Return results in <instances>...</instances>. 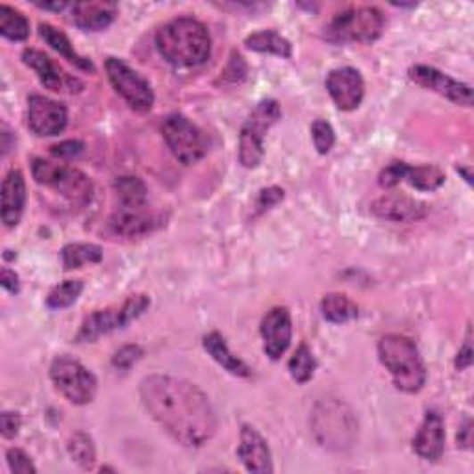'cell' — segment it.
Here are the masks:
<instances>
[{"label": "cell", "instance_id": "cell-11", "mask_svg": "<svg viewBox=\"0 0 474 474\" xmlns=\"http://www.w3.org/2000/svg\"><path fill=\"white\" fill-rule=\"evenodd\" d=\"M408 77L417 86L441 94V97L448 99L450 102L467 108L472 106V87L465 82H460L453 77L441 73V70L436 67L413 65L408 70Z\"/></svg>", "mask_w": 474, "mask_h": 474}, {"label": "cell", "instance_id": "cell-28", "mask_svg": "<svg viewBox=\"0 0 474 474\" xmlns=\"http://www.w3.org/2000/svg\"><path fill=\"white\" fill-rule=\"evenodd\" d=\"M61 262L65 271L80 269L86 264H101L102 249L94 243H69L61 249Z\"/></svg>", "mask_w": 474, "mask_h": 474}, {"label": "cell", "instance_id": "cell-7", "mask_svg": "<svg viewBox=\"0 0 474 474\" xmlns=\"http://www.w3.org/2000/svg\"><path fill=\"white\" fill-rule=\"evenodd\" d=\"M282 108L274 99L259 102L247 117L240 132V163L245 169H256L266 154V135L280 121Z\"/></svg>", "mask_w": 474, "mask_h": 474}, {"label": "cell", "instance_id": "cell-8", "mask_svg": "<svg viewBox=\"0 0 474 474\" xmlns=\"http://www.w3.org/2000/svg\"><path fill=\"white\" fill-rule=\"evenodd\" d=\"M51 380L75 406L91 405L99 391L97 376L70 356H58L51 364Z\"/></svg>", "mask_w": 474, "mask_h": 474}, {"label": "cell", "instance_id": "cell-15", "mask_svg": "<svg viewBox=\"0 0 474 474\" xmlns=\"http://www.w3.org/2000/svg\"><path fill=\"white\" fill-rule=\"evenodd\" d=\"M264 339V352L273 362L280 360L288 352L293 338V321L288 307L276 306L269 310L259 326Z\"/></svg>", "mask_w": 474, "mask_h": 474}, {"label": "cell", "instance_id": "cell-35", "mask_svg": "<svg viewBox=\"0 0 474 474\" xmlns=\"http://www.w3.org/2000/svg\"><path fill=\"white\" fill-rule=\"evenodd\" d=\"M312 139L319 154H328L336 145V132L328 121L317 118V121L312 125Z\"/></svg>", "mask_w": 474, "mask_h": 474}, {"label": "cell", "instance_id": "cell-46", "mask_svg": "<svg viewBox=\"0 0 474 474\" xmlns=\"http://www.w3.org/2000/svg\"><path fill=\"white\" fill-rule=\"evenodd\" d=\"M458 173H462V175L465 176V180L470 184V173H469L467 169H463V168H458Z\"/></svg>", "mask_w": 474, "mask_h": 474}, {"label": "cell", "instance_id": "cell-13", "mask_svg": "<svg viewBox=\"0 0 474 474\" xmlns=\"http://www.w3.org/2000/svg\"><path fill=\"white\" fill-rule=\"evenodd\" d=\"M326 91L330 93L331 101L343 111L358 110L364 94H365V82L358 69L354 67H339L330 70L326 77Z\"/></svg>", "mask_w": 474, "mask_h": 474}, {"label": "cell", "instance_id": "cell-3", "mask_svg": "<svg viewBox=\"0 0 474 474\" xmlns=\"http://www.w3.org/2000/svg\"><path fill=\"white\" fill-rule=\"evenodd\" d=\"M378 358L389 371L398 391L415 395L426 384V367L417 345L400 334H388L378 341Z\"/></svg>", "mask_w": 474, "mask_h": 474}, {"label": "cell", "instance_id": "cell-20", "mask_svg": "<svg viewBox=\"0 0 474 474\" xmlns=\"http://www.w3.org/2000/svg\"><path fill=\"white\" fill-rule=\"evenodd\" d=\"M0 199H3V204H0V217H3L4 226H17L27 204V182L20 169H12L6 175Z\"/></svg>", "mask_w": 474, "mask_h": 474}, {"label": "cell", "instance_id": "cell-18", "mask_svg": "<svg viewBox=\"0 0 474 474\" xmlns=\"http://www.w3.org/2000/svg\"><path fill=\"white\" fill-rule=\"evenodd\" d=\"M237 458L241 460V463L245 465L249 472L271 474L274 470L271 448L267 441L264 439V436L259 434L254 426H249V424L241 426Z\"/></svg>", "mask_w": 474, "mask_h": 474}, {"label": "cell", "instance_id": "cell-40", "mask_svg": "<svg viewBox=\"0 0 474 474\" xmlns=\"http://www.w3.org/2000/svg\"><path fill=\"white\" fill-rule=\"evenodd\" d=\"M82 152H84V143L78 139H67V141H61V143L51 147V154L56 158H63V159L77 158Z\"/></svg>", "mask_w": 474, "mask_h": 474}, {"label": "cell", "instance_id": "cell-17", "mask_svg": "<svg viewBox=\"0 0 474 474\" xmlns=\"http://www.w3.org/2000/svg\"><path fill=\"white\" fill-rule=\"evenodd\" d=\"M371 211L378 219L393 223H415L429 216V206L408 195L389 193L376 199L371 204Z\"/></svg>", "mask_w": 474, "mask_h": 474}, {"label": "cell", "instance_id": "cell-6", "mask_svg": "<svg viewBox=\"0 0 474 474\" xmlns=\"http://www.w3.org/2000/svg\"><path fill=\"white\" fill-rule=\"evenodd\" d=\"M32 176L39 185L54 189L58 195L75 206H86L93 199V182L86 173L70 165L34 158Z\"/></svg>", "mask_w": 474, "mask_h": 474}, {"label": "cell", "instance_id": "cell-24", "mask_svg": "<svg viewBox=\"0 0 474 474\" xmlns=\"http://www.w3.org/2000/svg\"><path fill=\"white\" fill-rule=\"evenodd\" d=\"M249 51L262 53V54H274L280 58L290 60L293 56V45L288 37H283L276 30H262L254 32L245 39Z\"/></svg>", "mask_w": 474, "mask_h": 474}, {"label": "cell", "instance_id": "cell-44", "mask_svg": "<svg viewBox=\"0 0 474 474\" xmlns=\"http://www.w3.org/2000/svg\"><path fill=\"white\" fill-rule=\"evenodd\" d=\"M470 437H472V422H470V419H467L458 432V446L470 448V443H472Z\"/></svg>", "mask_w": 474, "mask_h": 474}, {"label": "cell", "instance_id": "cell-36", "mask_svg": "<svg viewBox=\"0 0 474 474\" xmlns=\"http://www.w3.org/2000/svg\"><path fill=\"white\" fill-rule=\"evenodd\" d=\"M143 354L145 352L139 345H125L113 354L111 365L118 371H128L132 365H135L141 358H143Z\"/></svg>", "mask_w": 474, "mask_h": 474}, {"label": "cell", "instance_id": "cell-2", "mask_svg": "<svg viewBox=\"0 0 474 474\" xmlns=\"http://www.w3.org/2000/svg\"><path fill=\"white\" fill-rule=\"evenodd\" d=\"M159 56L175 67H197L211 54V36L202 20L195 17H176L156 32Z\"/></svg>", "mask_w": 474, "mask_h": 474}, {"label": "cell", "instance_id": "cell-39", "mask_svg": "<svg viewBox=\"0 0 474 474\" xmlns=\"http://www.w3.org/2000/svg\"><path fill=\"white\" fill-rule=\"evenodd\" d=\"M282 199H283V189H280L276 185L262 189V192H259V195H257V200H256V213H262V211L276 206Z\"/></svg>", "mask_w": 474, "mask_h": 474}, {"label": "cell", "instance_id": "cell-10", "mask_svg": "<svg viewBox=\"0 0 474 474\" xmlns=\"http://www.w3.org/2000/svg\"><path fill=\"white\" fill-rule=\"evenodd\" d=\"M106 73L113 89L121 94L127 104L137 113H147L154 108V91L145 77L118 58L106 60Z\"/></svg>", "mask_w": 474, "mask_h": 474}, {"label": "cell", "instance_id": "cell-32", "mask_svg": "<svg viewBox=\"0 0 474 474\" xmlns=\"http://www.w3.org/2000/svg\"><path fill=\"white\" fill-rule=\"evenodd\" d=\"M67 450H69V456L73 458V462L86 470L93 469L94 462H97V448H94L91 436L86 432H77L70 436L67 443Z\"/></svg>", "mask_w": 474, "mask_h": 474}, {"label": "cell", "instance_id": "cell-25", "mask_svg": "<svg viewBox=\"0 0 474 474\" xmlns=\"http://www.w3.org/2000/svg\"><path fill=\"white\" fill-rule=\"evenodd\" d=\"M113 192L118 206L123 208H141L149 204V189L145 182L134 175L117 176L113 182Z\"/></svg>", "mask_w": 474, "mask_h": 474}, {"label": "cell", "instance_id": "cell-16", "mask_svg": "<svg viewBox=\"0 0 474 474\" xmlns=\"http://www.w3.org/2000/svg\"><path fill=\"white\" fill-rule=\"evenodd\" d=\"M113 233L123 237H141L154 232L163 225L161 216L149 209V206L141 208H123L118 206L108 221Z\"/></svg>", "mask_w": 474, "mask_h": 474}, {"label": "cell", "instance_id": "cell-43", "mask_svg": "<svg viewBox=\"0 0 474 474\" xmlns=\"http://www.w3.org/2000/svg\"><path fill=\"white\" fill-rule=\"evenodd\" d=\"M0 283H3V288L13 295H17L20 291V283H19V276L15 271H12L10 267H3L0 271Z\"/></svg>", "mask_w": 474, "mask_h": 474}, {"label": "cell", "instance_id": "cell-5", "mask_svg": "<svg viewBox=\"0 0 474 474\" xmlns=\"http://www.w3.org/2000/svg\"><path fill=\"white\" fill-rule=\"evenodd\" d=\"M386 27V15L374 6L348 8L338 13L324 29V37L331 43H364L380 39Z\"/></svg>", "mask_w": 474, "mask_h": 474}, {"label": "cell", "instance_id": "cell-9", "mask_svg": "<svg viewBox=\"0 0 474 474\" xmlns=\"http://www.w3.org/2000/svg\"><path fill=\"white\" fill-rule=\"evenodd\" d=\"M161 135L173 156L184 163L193 165L208 154V139L204 132L182 113H169L161 121Z\"/></svg>", "mask_w": 474, "mask_h": 474}, {"label": "cell", "instance_id": "cell-26", "mask_svg": "<svg viewBox=\"0 0 474 474\" xmlns=\"http://www.w3.org/2000/svg\"><path fill=\"white\" fill-rule=\"evenodd\" d=\"M321 406L324 408V413H315V421L324 422L326 430H321V432L326 437L323 439V443H328L330 439H334V443H343V436L339 429L354 430V426H347V422L352 421L350 413H343V405H339V402H330V405H321Z\"/></svg>", "mask_w": 474, "mask_h": 474}, {"label": "cell", "instance_id": "cell-31", "mask_svg": "<svg viewBox=\"0 0 474 474\" xmlns=\"http://www.w3.org/2000/svg\"><path fill=\"white\" fill-rule=\"evenodd\" d=\"M290 374L295 382L298 384H307L314 378L315 371H317V360L314 352L310 350L306 343H300L298 348L295 350V354L291 356V360L288 364Z\"/></svg>", "mask_w": 474, "mask_h": 474}, {"label": "cell", "instance_id": "cell-38", "mask_svg": "<svg viewBox=\"0 0 474 474\" xmlns=\"http://www.w3.org/2000/svg\"><path fill=\"white\" fill-rule=\"evenodd\" d=\"M406 171H408V163H405V161H393V163L388 165L386 169H382L380 176H378V184H380L386 189L396 187L402 180H405Z\"/></svg>", "mask_w": 474, "mask_h": 474}, {"label": "cell", "instance_id": "cell-37", "mask_svg": "<svg viewBox=\"0 0 474 474\" xmlns=\"http://www.w3.org/2000/svg\"><path fill=\"white\" fill-rule=\"evenodd\" d=\"M6 460H8L12 472H17V474H36L37 472L32 458L25 453V450L10 448L6 453Z\"/></svg>", "mask_w": 474, "mask_h": 474}, {"label": "cell", "instance_id": "cell-42", "mask_svg": "<svg viewBox=\"0 0 474 474\" xmlns=\"http://www.w3.org/2000/svg\"><path fill=\"white\" fill-rule=\"evenodd\" d=\"M20 415L15 412H3L0 415V432L6 439H13L20 430Z\"/></svg>", "mask_w": 474, "mask_h": 474}, {"label": "cell", "instance_id": "cell-45", "mask_svg": "<svg viewBox=\"0 0 474 474\" xmlns=\"http://www.w3.org/2000/svg\"><path fill=\"white\" fill-rule=\"evenodd\" d=\"M36 6L41 10H54V12H61V10L69 8L67 3H37Z\"/></svg>", "mask_w": 474, "mask_h": 474}, {"label": "cell", "instance_id": "cell-33", "mask_svg": "<svg viewBox=\"0 0 474 474\" xmlns=\"http://www.w3.org/2000/svg\"><path fill=\"white\" fill-rule=\"evenodd\" d=\"M82 291H84L82 280H65L46 295V307H51V310H63V307L73 306L82 295Z\"/></svg>", "mask_w": 474, "mask_h": 474}, {"label": "cell", "instance_id": "cell-14", "mask_svg": "<svg viewBox=\"0 0 474 474\" xmlns=\"http://www.w3.org/2000/svg\"><path fill=\"white\" fill-rule=\"evenodd\" d=\"M27 117L29 128L41 137H53L61 134L69 121L67 108L58 101L43 97V94H32V97H29Z\"/></svg>", "mask_w": 474, "mask_h": 474}, {"label": "cell", "instance_id": "cell-22", "mask_svg": "<svg viewBox=\"0 0 474 474\" xmlns=\"http://www.w3.org/2000/svg\"><path fill=\"white\" fill-rule=\"evenodd\" d=\"M202 347L204 350L216 360L223 369H226L230 374L247 378L250 376V367L228 348L225 338L219 334V331H209L202 338Z\"/></svg>", "mask_w": 474, "mask_h": 474}, {"label": "cell", "instance_id": "cell-41", "mask_svg": "<svg viewBox=\"0 0 474 474\" xmlns=\"http://www.w3.org/2000/svg\"><path fill=\"white\" fill-rule=\"evenodd\" d=\"M472 356H474V352H472V330H470V324H469L467 326L465 339H463V345L460 347L458 356H456V362H454L456 369L458 371L469 369L472 365Z\"/></svg>", "mask_w": 474, "mask_h": 474}, {"label": "cell", "instance_id": "cell-30", "mask_svg": "<svg viewBox=\"0 0 474 474\" xmlns=\"http://www.w3.org/2000/svg\"><path fill=\"white\" fill-rule=\"evenodd\" d=\"M445 173L437 168V165H417V168H410L405 180L413 185L419 192H436L445 184Z\"/></svg>", "mask_w": 474, "mask_h": 474}, {"label": "cell", "instance_id": "cell-12", "mask_svg": "<svg viewBox=\"0 0 474 474\" xmlns=\"http://www.w3.org/2000/svg\"><path fill=\"white\" fill-rule=\"evenodd\" d=\"M22 61L29 65L37 75L39 82L54 93H69L75 94L84 89V82L73 75L63 70L51 56L37 49H25L22 51Z\"/></svg>", "mask_w": 474, "mask_h": 474}, {"label": "cell", "instance_id": "cell-34", "mask_svg": "<svg viewBox=\"0 0 474 474\" xmlns=\"http://www.w3.org/2000/svg\"><path fill=\"white\" fill-rule=\"evenodd\" d=\"M247 75H249V65H247L245 58L240 53H232L226 67L221 70V77H219L217 84L240 86L245 82Z\"/></svg>", "mask_w": 474, "mask_h": 474}, {"label": "cell", "instance_id": "cell-19", "mask_svg": "<svg viewBox=\"0 0 474 474\" xmlns=\"http://www.w3.org/2000/svg\"><path fill=\"white\" fill-rule=\"evenodd\" d=\"M413 453L426 462H439L445 453V422L437 412L424 415L419 430L413 437Z\"/></svg>", "mask_w": 474, "mask_h": 474}, {"label": "cell", "instance_id": "cell-29", "mask_svg": "<svg viewBox=\"0 0 474 474\" xmlns=\"http://www.w3.org/2000/svg\"><path fill=\"white\" fill-rule=\"evenodd\" d=\"M0 34L10 41H27L30 36V22L19 10L0 4Z\"/></svg>", "mask_w": 474, "mask_h": 474}, {"label": "cell", "instance_id": "cell-21", "mask_svg": "<svg viewBox=\"0 0 474 474\" xmlns=\"http://www.w3.org/2000/svg\"><path fill=\"white\" fill-rule=\"evenodd\" d=\"M118 13V8L115 3H77L70 4V17L73 22L87 32H101L108 29L111 22L115 20Z\"/></svg>", "mask_w": 474, "mask_h": 474}, {"label": "cell", "instance_id": "cell-23", "mask_svg": "<svg viewBox=\"0 0 474 474\" xmlns=\"http://www.w3.org/2000/svg\"><path fill=\"white\" fill-rule=\"evenodd\" d=\"M39 36L41 39H45L46 45H51L53 49L63 56L67 61H70L73 65H77L78 69L86 70V73H94V65L91 60L80 56L77 51H75V46L73 43H70V39L61 32L58 30L56 27L49 25V22H41L39 25Z\"/></svg>", "mask_w": 474, "mask_h": 474}, {"label": "cell", "instance_id": "cell-4", "mask_svg": "<svg viewBox=\"0 0 474 474\" xmlns=\"http://www.w3.org/2000/svg\"><path fill=\"white\" fill-rule=\"evenodd\" d=\"M149 307H151V297L145 293H137L127 297L123 304L93 312L80 324V330L75 336V343H94L99 338L108 336L115 330H123L132 321L143 315Z\"/></svg>", "mask_w": 474, "mask_h": 474}, {"label": "cell", "instance_id": "cell-27", "mask_svg": "<svg viewBox=\"0 0 474 474\" xmlns=\"http://www.w3.org/2000/svg\"><path fill=\"white\" fill-rule=\"evenodd\" d=\"M323 317L334 324H343L358 317V306L343 293H328L321 300Z\"/></svg>", "mask_w": 474, "mask_h": 474}, {"label": "cell", "instance_id": "cell-1", "mask_svg": "<svg viewBox=\"0 0 474 474\" xmlns=\"http://www.w3.org/2000/svg\"><path fill=\"white\" fill-rule=\"evenodd\" d=\"M139 396L151 419L182 446H204L217 432L208 395L184 378L151 374L141 380Z\"/></svg>", "mask_w": 474, "mask_h": 474}]
</instances>
